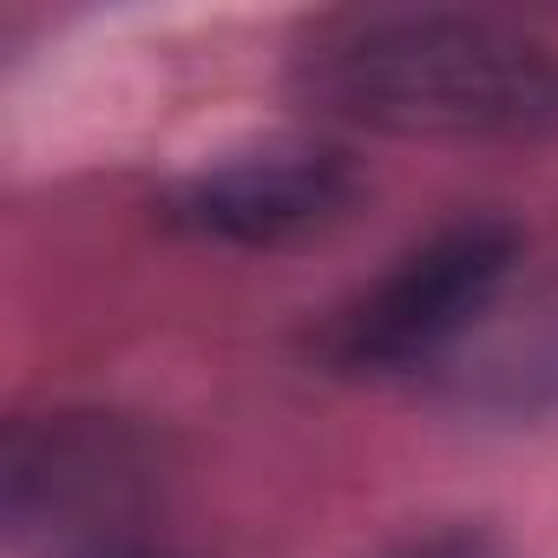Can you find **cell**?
Listing matches in <instances>:
<instances>
[{
    "instance_id": "obj_2",
    "label": "cell",
    "mask_w": 558,
    "mask_h": 558,
    "mask_svg": "<svg viewBox=\"0 0 558 558\" xmlns=\"http://www.w3.org/2000/svg\"><path fill=\"white\" fill-rule=\"evenodd\" d=\"M519 256H525V236L506 217H460L434 230L316 329L323 368L362 375V381L447 368L499 310Z\"/></svg>"
},
{
    "instance_id": "obj_3",
    "label": "cell",
    "mask_w": 558,
    "mask_h": 558,
    "mask_svg": "<svg viewBox=\"0 0 558 558\" xmlns=\"http://www.w3.org/2000/svg\"><path fill=\"white\" fill-rule=\"evenodd\" d=\"M362 197V171L329 138H263L217 151L210 165L184 171L165 197V217L217 250H296L349 223Z\"/></svg>"
},
{
    "instance_id": "obj_1",
    "label": "cell",
    "mask_w": 558,
    "mask_h": 558,
    "mask_svg": "<svg viewBox=\"0 0 558 558\" xmlns=\"http://www.w3.org/2000/svg\"><path fill=\"white\" fill-rule=\"evenodd\" d=\"M290 99L421 145L558 138V47L480 14H349L290 53Z\"/></svg>"
},
{
    "instance_id": "obj_5",
    "label": "cell",
    "mask_w": 558,
    "mask_h": 558,
    "mask_svg": "<svg viewBox=\"0 0 558 558\" xmlns=\"http://www.w3.org/2000/svg\"><path fill=\"white\" fill-rule=\"evenodd\" d=\"M381 558H506V545L480 525H434V532H414V538L388 545Z\"/></svg>"
},
{
    "instance_id": "obj_6",
    "label": "cell",
    "mask_w": 558,
    "mask_h": 558,
    "mask_svg": "<svg viewBox=\"0 0 558 558\" xmlns=\"http://www.w3.org/2000/svg\"><path fill=\"white\" fill-rule=\"evenodd\" d=\"M73 558H165V551H151V545H138L125 532H106V538H86Z\"/></svg>"
},
{
    "instance_id": "obj_4",
    "label": "cell",
    "mask_w": 558,
    "mask_h": 558,
    "mask_svg": "<svg viewBox=\"0 0 558 558\" xmlns=\"http://www.w3.org/2000/svg\"><path fill=\"white\" fill-rule=\"evenodd\" d=\"M158 453L138 427L112 414H47V421H14L0 486H8V525H66L86 538H106L151 486Z\"/></svg>"
}]
</instances>
